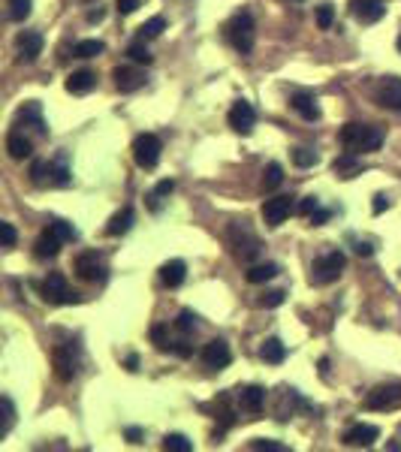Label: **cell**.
Returning <instances> with one entry per match:
<instances>
[{"instance_id": "obj_18", "label": "cell", "mask_w": 401, "mask_h": 452, "mask_svg": "<svg viewBox=\"0 0 401 452\" xmlns=\"http://www.w3.org/2000/svg\"><path fill=\"white\" fill-rule=\"evenodd\" d=\"M46 175H49V184H58V187L70 184L73 175H70V166H66V154H58L54 160L46 163Z\"/></svg>"}, {"instance_id": "obj_13", "label": "cell", "mask_w": 401, "mask_h": 452, "mask_svg": "<svg viewBox=\"0 0 401 452\" xmlns=\"http://www.w3.org/2000/svg\"><path fill=\"white\" fill-rule=\"evenodd\" d=\"M203 362H205V368H215V371H220V368H227L229 362H232V353H229V344L227 341H208L205 347H203Z\"/></svg>"}, {"instance_id": "obj_44", "label": "cell", "mask_w": 401, "mask_h": 452, "mask_svg": "<svg viewBox=\"0 0 401 452\" xmlns=\"http://www.w3.org/2000/svg\"><path fill=\"white\" fill-rule=\"evenodd\" d=\"M251 449H269V452H287L284 444H277V440H251Z\"/></svg>"}, {"instance_id": "obj_2", "label": "cell", "mask_w": 401, "mask_h": 452, "mask_svg": "<svg viewBox=\"0 0 401 452\" xmlns=\"http://www.w3.org/2000/svg\"><path fill=\"white\" fill-rule=\"evenodd\" d=\"M344 266H347V256L341 251H329L314 259V266H311V284L314 287H326V284H335L341 278Z\"/></svg>"}, {"instance_id": "obj_32", "label": "cell", "mask_w": 401, "mask_h": 452, "mask_svg": "<svg viewBox=\"0 0 401 452\" xmlns=\"http://www.w3.org/2000/svg\"><path fill=\"white\" fill-rule=\"evenodd\" d=\"M127 58L130 61H136V64H145L148 66L154 58H151V52H148V45H145V40H136V42H130L127 45Z\"/></svg>"}, {"instance_id": "obj_37", "label": "cell", "mask_w": 401, "mask_h": 452, "mask_svg": "<svg viewBox=\"0 0 401 452\" xmlns=\"http://www.w3.org/2000/svg\"><path fill=\"white\" fill-rule=\"evenodd\" d=\"M196 326H199V323H196V314H193L191 308H184L181 314H178V320H175V329H178V332L191 335V332L196 329Z\"/></svg>"}, {"instance_id": "obj_43", "label": "cell", "mask_w": 401, "mask_h": 452, "mask_svg": "<svg viewBox=\"0 0 401 452\" xmlns=\"http://www.w3.org/2000/svg\"><path fill=\"white\" fill-rule=\"evenodd\" d=\"M317 208H320V199H317V196H305V199L296 206V211L302 214V218H311V214H314Z\"/></svg>"}, {"instance_id": "obj_23", "label": "cell", "mask_w": 401, "mask_h": 452, "mask_svg": "<svg viewBox=\"0 0 401 452\" xmlns=\"http://www.w3.org/2000/svg\"><path fill=\"white\" fill-rule=\"evenodd\" d=\"M94 88H97V73H91V70H79L66 78V90H70V94H88V90H94Z\"/></svg>"}, {"instance_id": "obj_42", "label": "cell", "mask_w": 401, "mask_h": 452, "mask_svg": "<svg viewBox=\"0 0 401 452\" xmlns=\"http://www.w3.org/2000/svg\"><path fill=\"white\" fill-rule=\"evenodd\" d=\"M284 296H287L284 290H269V292H265V296L260 299V304H263V308H277V304H284Z\"/></svg>"}, {"instance_id": "obj_50", "label": "cell", "mask_w": 401, "mask_h": 452, "mask_svg": "<svg viewBox=\"0 0 401 452\" xmlns=\"http://www.w3.org/2000/svg\"><path fill=\"white\" fill-rule=\"evenodd\" d=\"M127 440H130V444H139V440H142V428H136V425L127 428Z\"/></svg>"}, {"instance_id": "obj_36", "label": "cell", "mask_w": 401, "mask_h": 452, "mask_svg": "<svg viewBox=\"0 0 401 452\" xmlns=\"http://www.w3.org/2000/svg\"><path fill=\"white\" fill-rule=\"evenodd\" d=\"M0 407H4V428H0V434H9L13 432V425H16V407H13V398H9V395H4V398H0Z\"/></svg>"}, {"instance_id": "obj_12", "label": "cell", "mask_w": 401, "mask_h": 452, "mask_svg": "<svg viewBox=\"0 0 401 452\" xmlns=\"http://www.w3.org/2000/svg\"><path fill=\"white\" fill-rule=\"evenodd\" d=\"M381 437V428L377 425H369V422H356V425H350L347 432H344V444L347 446H356V449H365V446H371L374 440Z\"/></svg>"}, {"instance_id": "obj_14", "label": "cell", "mask_w": 401, "mask_h": 452, "mask_svg": "<svg viewBox=\"0 0 401 452\" xmlns=\"http://www.w3.org/2000/svg\"><path fill=\"white\" fill-rule=\"evenodd\" d=\"M112 76H115V88L121 94H133V90H139L145 85V73L136 70V66H118Z\"/></svg>"}, {"instance_id": "obj_9", "label": "cell", "mask_w": 401, "mask_h": 452, "mask_svg": "<svg viewBox=\"0 0 401 452\" xmlns=\"http://www.w3.org/2000/svg\"><path fill=\"white\" fill-rule=\"evenodd\" d=\"M253 124H257V112H253V106L248 103V100H236L232 109H229V127L241 136H251Z\"/></svg>"}, {"instance_id": "obj_19", "label": "cell", "mask_w": 401, "mask_h": 452, "mask_svg": "<svg viewBox=\"0 0 401 452\" xmlns=\"http://www.w3.org/2000/svg\"><path fill=\"white\" fill-rule=\"evenodd\" d=\"M54 374H58V380H73L76 377V356L73 350H54Z\"/></svg>"}, {"instance_id": "obj_30", "label": "cell", "mask_w": 401, "mask_h": 452, "mask_svg": "<svg viewBox=\"0 0 401 452\" xmlns=\"http://www.w3.org/2000/svg\"><path fill=\"white\" fill-rule=\"evenodd\" d=\"M49 230L58 235L61 242H76V239H79V230H76L70 220H61V218H54V220L49 223Z\"/></svg>"}, {"instance_id": "obj_28", "label": "cell", "mask_w": 401, "mask_h": 452, "mask_svg": "<svg viewBox=\"0 0 401 452\" xmlns=\"http://www.w3.org/2000/svg\"><path fill=\"white\" fill-rule=\"evenodd\" d=\"M277 271H281L277 263H260V266H251L244 278H248V284H265V280H272Z\"/></svg>"}, {"instance_id": "obj_20", "label": "cell", "mask_w": 401, "mask_h": 452, "mask_svg": "<svg viewBox=\"0 0 401 452\" xmlns=\"http://www.w3.org/2000/svg\"><path fill=\"white\" fill-rule=\"evenodd\" d=\"M6 151H9V157H13V160H25V157L33 154V145H30V139H28L25 133L13 130V133L6 136Z\"/></svg>"}, {"instance_id": "obj_35", "label": "cell", "mask_w": 401, "mask_h": 452, "mask_svg": "<svg viewBox=\"0 0 401 452\" xmlns=\"http://www.w3.org/2000/svg\"><path fill=\"white\" fill-rule=\"evenodd\" d=\"M284 181V169H281V163H269L265 166V172H263V187L265 190H275L277 184Z\"/></svg>"}, {"instance_id": "obj_11", "label": "cell", "mask_w": 401, "mask_h": 452, "mask_svg": "<svg viewBox=\"0 0 401 452\" xmlns=\"http://www.w3.org/2000/svg\"><path fill=\"white\" fill-rule=\"evenodd\" d=\"M377 103L383 109H393V112H401V78L398 76H386L381 78V85L374 90Z\"/></svg>"}, {"instance_id": "obj_26", "label": "cell", "mask_w": 401, "mask_h": 452, "mask_svg": "<svg viewBox=\"0 0 401 452\" xmlns=\"http://www.w3.org/2000/svg\"><path fill=\"white\" fill-rule=\"evenodd\" d=\"M18 121H25V127L28 124H33V127H37L42 136H46L49 130H46V121H42V106L37 103V100H30V103H25L18 109Z\"/></svg>"}, {"instance_id": "obj_46", "label": "cell", "mask_w": 401, "mask_h": 452, "mask_svg": "<svg viewBox=\"0 0 401 452\" xmlns=\"http://www.w3.org/2000/svg\"><path fill=\"white\" fill-rule=\"evenodd\" d=\"M139 6H142L139 0H115V9H118L121 16H133V13H136V9H139Z\"/></svg>"}, {"instance_id": "obj_45", "label": "cell", "mask_w": 401, "mask_h": 452, "mask_svg": "<svg viewBox=\"0 0 401 452\" xmlns=\"http://www.w3.org/2000/svg\"><path fill=\"white\" fill-rule=\"evenodd\" d=\"M0 239H4V247L16 244V226L13 223H0Z\"/></svg>"}, {"instance_id": "obj_17", "label": "cell", "mask_w": 401, "mask_h": 452, "mask_svg": "<svg viewBox=\"0 0 401 452\" xmlns=\"http://www.w3.org/2000/svg\"><path fill=\"white\" fill-rule=\"evenodd\" d=\"M184 278H187V266H184V259H169V263H163L160 268V280L169 290L175 287H181L184 284Z\"/></svg>"}, {"instance_id": "obj_8", "label": "cell", "mask_w": 401, "mask_h": 452, "mask_svg": "<svg viewBox=\"0 0 401 452\" xmlns=\"http://www.w3.org/2000/svg\"><path fill=\"white\" fill-rule=\"evenodd\" d=\"M293 211H296V199L293 196H272V199L263 202V220H265V226H281Z\"/></svg>"}, {"instance_id": "obj_52", "label": "cell", "mask_w": 401, "mask_h": 452, "mask_svg": "<svg viewBox=\"0 0 401 452\" xmlns=\"http://www.w3.org/2000/svg\"><path fill=\"white\" fill-rule=\"evenodd\" d=\"M103 16H106V13L97 6V9H91V13H88V21H103Z\"/></svg>"}, {"instance_id": "obj_39", "label": "cell", "mask_w": 401, "mask_h": 452, "mask_svg": "<svg viewBox=\"0 0 401 452\" xmlns=\"http://www.w3.org/2000/svg\"><path fill=\"white\" fill-rule=\"evenodd\" d=\"M317 151H311V148H296L293 151V163L296 166H302V169H308V166H317Z\"/></svg>"}, {"instance_id": "obj_53", "label": "cell", "mask_w": 401, "mask_h": 452, "mask_svg": "<svg viewBox=\"0 0 401 452\" xmlns=\"http://www.w3.org/2000/svg\"><path fill=\"white\" fill-rule=\"evenodd\" d=\"M136 365H139V356H136V353H130V356H127V368H130V371H136Z\"/></svg>"}, {"instance_id": "obj_27", "label": "cell", "mask_w": 401, "mask_h": 452, "mask_svg": "<svg viewBox=\"0 0 401 452\" xmlns=\"http://www.w3.org/2000/svg\"><path fill=\"white\" fill-rule=\"evenodd\" d=\"M359 154H353V151H347V154H341L335 163H332V169H335V175H341V178H356L359 175V160H356Z\"/></svg>"}, {"instance_id": "obj_3", "label": "cell", "mask_w": 401, "mask_h": 452, "mask_svg": "<svg viewBox=\"0 0 401 452\" xmlns=\"http://www.w3.org/2000/svg\"><path fill=\"white\" fill-rule=\"evenodd\" d=\"M227 40L239 54H248L253 49V16L251 13H236L227 21Z\"/></svg>"}, {"instance_id": "obj_1", "label": "cell", "mask_w": 401, "mask_h": 452, "mask_svg": "<svg viewBox=\"0 0 401 452\" xmlns=\"http://www.w3.org/2000/svg\"><path fill=\"white\" fill-rule=\"evenodd\" d=\"M338 139L353 154H371L383 145V130L374 127V124H344Z\"/></svg>"}, {"instance_id": "obj_7", "label": "cell", "mask_w": 401, "mask_h": 452, "mask_svg": "<svg viewBox=\"0 0 401 452\" xmlns=\"http://www.w3.org/2000/svg\"><path fill=\"white\" fill-rule=\"evenodd\" d=\"M106 263L103 256L97 251H88V254H79L76 256V275L82 280H91V284H100V280H106Z\"/></svg>"}, {"instance_id": "obj_22", "label": "cell", "mask_w": 401, "mask_h": 452, "mask_svg": "<svg viewBox=\"0 0 401 452\" xmlns=\"http://www.w3.org/2000/svg\"><path fill=\"white\" fill-rule=\"evenodd\" d=\"M61 239H58V235H54L52 230H46V232H42L40 235V239H37V244H33V254H37L40 259H52V256H58L61 254Z\"/></svg>"}, {"instance_id": "obj_6", "label": "cell", "mask_w": 401, "mask_h": 452, "mask_svg": "<svg viewBox=\"0 0 401 452\" xmlns=\"http://www.w3.org/2000/svg\"><path fill=\"white\" fill-rule=\"evenodd\" d=\"M365 407L369 410H395L401 407V383H383V386H374L369 395H365Z\"/></svg>"}, {"instance_id": "obj_25", "label": "cell", "mask_w": 401, "mask_h": 452, "mask_svg": "<svg viewBox=\"0 0 401 452\" xmlns=\"http://www.w3.org/2000/svg\"><path fill=\"white\" fill-rule=\"evenodd\" d=\"M260 356L263 362H269V365H281V362L287 359V347L281 338H265L263 347H260Z\"/></svg>"}, {"instance_id": "obj_33", "label": "cell", "mask_w": 401, "mask_h": 452, "mask_svg": "<svg viewBox=\"0 0 401 452\" xmlns=\"http://www.w3.org/2000/svg\"><path fill=\"white\" fill-rule=\"evenodd\" d=\"M163 449L166 452H191L193 449V440H187L184 434H166L163 437Z\"/></svg>"}, {"instance_id": "obj_41", "label": "cell", "mask_w": 401, "mask_h": 452, "mask_svg": "<svg viewBox=\"0 0 401 452\" xmlns=\"http://www.w3.org/2000/svg\"><path fill=\"white\" fill-rule=\"evenodd\" d=\"M151 341H154V347H157V350H172L169 338H166V326H154V329H151Z\"/></svg>"}, {"instance_id": "obj_54", "label": "cell", "mask_w": 401, "mask_h": 452, "mask_svg": "<svg viewBox=\"0 0 401 452\" xmlns=\"http://www.w3.org/2000/svg\"><path fill=\"white\" fill-rule=\"evenodd\" d=\"M395 45H398V52H401V37H398V42H395Z\"/></svg>"}, {"instance_id": "obj_10", "label": "cell", "mask_w": 401, "mask_h": 452, "mask_svg": "<svg viewBox=\"0 0 401 452\" xmlns=\"http://www.w3.org/2000/svg\"><path fill=\"white\" fill-rule=\"evenodd\" d=\"M350 16L359 25H377L386 16V4L383 0H350Z\"/></svg>"}, {"instance_id": "obj_24", "label": "cell", "mask_w": 401, "mask_h": 452, "mask_svg": "<svg viewBox=\"0 0 401 452\" xmlns=\"http://www.w3.org/2000/svg\"><path fill=\"white\" fill-rule=\"evenodd\" d=\"M133 220H136V214H133V208H130V206H127V208H121V211L115 214V218L106 223V235H112V239H118V235L130 232Z\"/></svg>"}, {"instance_id": "obj_48", "label": "cell", "mask_w": 401, "mask_h": 452, "mask_svg": "<svg viewBox=\"0 0 401 452\" xmlns=\"http://www.w3.org/2000/svg\"><path fill=\"white\" fill-rule=\"evenodd\" d=\"M326 220H329V211L326 208H317L314 214H311V223H314V226H323Z\"/></svg>"}, {"instance_id": "obj_29", "label": "cell", "mask_w": 401, "mask_h": 452, "mask_svg": "<svg viewBox=\"0 0 401 452\" xmlns=\"http://www.w3.org/2000/svg\"><path fill=\"white\" fill-rule=\"evenodd\" d=\"M103 52H106L103 40H82V42H76V49H73L76 58H97V54H103Z\"/></svg>"}, {"instance_id": "obj_40", "label": "cell", "mask_w": 401, "mask_h": 452, "mask_svg": "<svg viewBox=\"0 0 401 452\" xmlns=\"http://www.w3.org/2000/svg\"><path fill=\"white\" fill-rule=\"evenodd\" d=\"M172 190H175V181H172V178H163L160 184L154 187V194H151V199H154V208H157V202H160L163 196H169Z\"/></svg>"}, {"instance_id": "obj_4", "label": "cell", "mask_w": 401, "mask_h": 452, "mask_svg": "<svg viewBox=\"0 0 401 452\" xmlns=\"http://www.w3.org/2000/svg\"><path fill=\"white\" fill-rule=\"evenodd\" d=\"M40 292H42V299L52 302V304H79L82 302L79 292L66 287V278L61 275V271H52V275L40 284Z\"/></svg>"}, {"instance_id": "obj_51", "label": "cell", "mask_w": 401, "mask_h": 452, "mask_svg": "<svg viewBox=\"0 0 401 452\" xmlns=\"http://www.w3.org/2000/svg\"><path fill=\"white\" fill-rule=\"evenodd\" d=\"M356 254H359V256H371V254H374V247H371V244H365V242H359V244H356Z\"/></svg>"}, {"instance_id": "obj_38", "label": "cell", "mask_w": 401, "mask_h": 452, "mask_svg": "<svg viewBox=\"0 0 401 452\" xmlns=\"http://www.w3.org/2000/svg\"><path fill=\"white\" fill-rule=\"evenodd\" d=\"M332 25H335V9H332V4H320L317 6V28L329 30Z\"/></svg>"}, {"instance_id": "obj_47", "label": "cell", "mask_w": 401, "mask_h": 452, "mask_svg": "<svg viewBox=\"0 0 401 452\" xmlns=\"http://www.w3.org/2000/svg\"><path fill=\"white\" fill-rule=\"evenodd\" d=\"M386 208H389V196L377 194V196H374V202H371V211H374V214H383Z\"/></svg>"}, {"instance_id": "obj_16", "label": "cell", "mask_w": 401, "mask_h": 452, "mask_svg": "<svg viewBox=\"0 0 401 452\" xmlns=\"http://www.w3.org/2000/svg\"><path fill=\"white\" fill-rule=\"evenodd\" d=\"M239 407L244 413H260L265 407V389L263 386H244L239 389Z\"/></svg>"}, {"instance_id": "obj_5", "label": "cell", "mask_w": 401, "mask_h": 452, "mask_svg": "<svg viewBox=\"0 0 401 452\" xmlns=\"http://www.w3.org/2000/svg\"><path fill=\"white\" fill-rule=\"evenodd\" d=\"M160 151L163 145L154 133H142L136 136V142H133V160H136L139 169H154L160 163Z\"/></svg>"}, {"instance_id": "obj_31", "label": "cell", "mask_w": 401, "mask_h": 452, "mask_svg": "<svg viewBox=\"0 0 401 452\" xmlns=\"http://www.w3.org/2000/svg\"><path fill=\"white\" fill-rule=\"evenodd\" d=\"M163 30H166V18L163 16H154V18H148L139 28V40H154V37H160Z\"/></svg>"}, {"instance_id": "obj_21", "label": "cell", "mask_w": 401, "mask_h": 452, "mask_svg": "<svg viewBox=\"0 0 401 452\" xmlns=\"http://www.w3.org/2000/svg\"><path fill=\"white\" fill-rule=\"evenodd\" d=\"M289 106H293L305 121H320V106L311 94H293L289 97Z\"/></svg>"}, {"instance_id": "obj_34", "label": "cell", "mask_w": 401, "mask_h": 452, "mask_svg": "<svg viewBox=\"0 0 401 452\" xmlns=\"http://www.w3.org/2000/svg\"><path fill=\"white\" fill-rule=\"evenodd\" d=\"M6 6H9V18L25 21L30 16V9H33V0H6Z\"/></svg>"}, {"instance_id": "obj_15", "label": "cell", "mask_w": 401, "mask_h": 452, "mask_svg": "<svg viewBox=\"0 0 401 452\" xmlns=\"http://www.w3.org/2000/svg\"><path fill=\"white\" fill-rule=\"evenodd\" d=\"M40 54H42V37L40 33H33V30L21 33L18 37V61L21 64H33Z\"/></svg>"}, {"instance_id": "obj_49", "label": "cell", "mask_w": 401, "mask_h": 452, "mask_svg": "<svg viewBox=\"0 0 401 452\" xmlns=\"http://www.w3.org/2000/svg\"><path fill=\"white\" fill-rule=\"evenodd\" d=\"M172 353H178V356H184V359H187V356L193 353V350L187 347V341H175V344H172Z\"/></svg>"}]
</instances>
